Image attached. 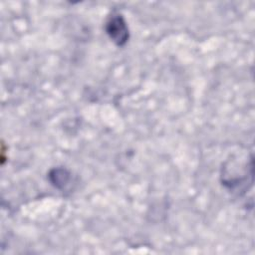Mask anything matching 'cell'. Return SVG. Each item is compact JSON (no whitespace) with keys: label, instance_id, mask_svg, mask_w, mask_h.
<instances>
[{"label":"cell","instance_id":"obj_1","mask_svg":"<svg viewBox=\"0 0 255 255\" xmlns=\"http://www.w3.org/2000/svg\"><path fill=\"white\" fill-rule=\"evenodd\" d=\"M106 32L117 46H124L128 40V29L120 14H113L106 23Z\"/></svg>","mask_w":255,"mask_h":255}]
</instances>
